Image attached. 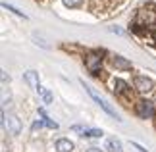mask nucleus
I'll return each instance as SVG.
<instances>
[{
	"instance_id": "nucleus-1",
	"label": "nucleus",
	"mask_w": 156,
	"mask_h": 152,
	"mask_svg": "<svg viewBox=\"0 0 156 152\" xmlns=\"http://www.w3.org/2000/svg\"><path fill=\"white\" fill-rule=\"evenodd\" d=\"M2 127L4 131H8L10 135H17V133H21V121L17 118L16 114H6L2 110Z\"/></svg>"
},
{
	"instance_id": "nucleus-2",
	"label": "nucleus",
	"mask_w": 156,
	"mask_h": 152,
	"mask_svg": "<svg viewBox=\"0 0 156 152\" xmlns=\"http://www.w3.org/2000/svg\"><path fill=\"white\" fill-rule=\"evenodd\" d=\"M85 65L87 69L91 71V73H97V71L100 69V65H102V56H100L98 52H91L85 56Z\"/></svg>"
},
{
	"instance_id": "nucleus-3",
	"label": "nucleus",
	"mask_w": 156,
	"mask_h": 152,
	"mask_svg": "<svg viewBox=\"0 0 156 152\" xmlns=\"http://www.w3.org/2000/svg\"><path fill=\"white\" fill-rule=\"evenodd\" d=\"M135 112L139 118H152L154 115V106H152V102H148V100H139L137 102V106H135Z\"/></svg>"
},
{
	"instance_id": "nucleus-4",
	"label": "nucleus",
	"mask_w": 156,
	"mask_h": 152,
	"mask_svg": "<svg viewBox=\"0 0 156 152\" xmlns=\"http://www.w3.org/2000/svg\"><path fill=\"white\" fill-rule=\"evenodd\" d=\"M133 87L139 90V93H151V90L154 89V83L151 81V79L143 77V75H137L133 79Z\"/></svg>"
},
{
	"instance_id": "nucleus-5",
	"label": "nucleus",
	"mask_w": 156,
	"mask_h": 152,
	"mask_svg": "<svg viewBox=\"0 0 156 152\" xmlns=\"http://www.w3.org/2000/svg\"><path fill=\"white\" fill-rule=\"evenodd\" d=\"M23 81H25L31 89H35V90L41 87V83H39V73H37V71H33V69H29V71H25V73H23Z\"/></svg>"
},
{
	"instance_id": "nucleus-6",
	"label": "nucleus",
	"mask_w": 156,
	"mask_h": 152,
	"mask_svg": "<svg viewBox=\"0 0 156 152\" xmlns=\"http://www.w3.org/2000/svg\"><path fill=\"white\" fill-rule=\"evenodd\" d=\"M112 65L116 69H122V71H129L131 69V62H129V60H125L123 56H118V54L112 56Z\"/></svg>"
},
{
	"instance_id": "nucleus-7",
	"label": "nucleus",
	"mask_w": 156,
	"mask_h": 152,
	"mask_svg": "<svg viewBox=\"0 0 156 152\" xmlns=\"http://www.w3.org/2000/svg\"><path fill=\"white\" fill-rule=\"evenodd\" d=\"M54 148L58 152H71L73 150V143H71L69 139H58L56 144H54Z\"/></svg>"
},
{
	"instance_id": "nucleus-8",
	"label": "nucleus",
	"mask_w": 156,
	"mask_h": 152,
	"mask_svg": "<svg viewBox=\"0 0 156 152\" xmlns=\"http://www.w3.org/2000/svg\"><path fill=\"white\" fill-rule=\"evenodd\" d=\"M106 148H108V152H123L122 141H119V139H116V137H110V139L106 141Z\"/></svg>"
},
{
	"instance_id": "nucleus-9",
	"label": "nucleus",
	"mask_w": 156,
	"mask_h": 152,
	"mask_svg": "<svg viewBox=\"0 0 156 152\" xmlns=\"http://www.w3.org/2000/svg\"><path fill=\"white\" fill-rule=\"evenodd\" d=\"M114 93H116V94H127L129 93L127 83L122 81V79H116V81H114Z\"/></svg>"
},
{
	"instance_id": "nucleus-10",
	"label": "nucleus",
	"mask_w": 156,
	"mask_h": 152,
	"mask_svg": "<svg viewBox=\"0 0 156 152\" xmlns=\"http://www.w3.org/2000/svg\"><path fill=\"white\" fill-rule=\"evenodd\" d=\"M37 93H39V96L43 98V102H44L46 106H48V104H52L54 96H52V93H50L48 89H44V87H39V89H37Z\"/></svg>"
},
{
	"instance_id": "nucleus-11",
	"label": "nucleus",
	"mask_w": 156,
	"mask_h": 152,
	"mask_svg": "<svg viewBox=\"0 0 156 152\" xmlns=\"http://www.w3.org/2000/svg\"><path fill=\"white\" fill-rule=\"evenodd\" d=\"M83 137H93V139H100L104 135L102 133V129H83V133H81Z\"/></svg>"
},
{
	"instance_id": "nucleus-12",
	"label": "nucleus",
	"mask_w": 156,
	"mask_h": 152,
	"mask_svg": "<svg viewBox=\"0 0 156 152\" xmlns=\"http://www.w3.org/2000/svg\"><path fill=\"white\" fill-rule=\"evenodd\" d=\"M39 114L43 115V121H44V125H46V127H50V129H56V127H58V123H56V121H52V119L48 118V115H46V112L43 110V108L39 110Z\"/></svg>"
},
{
	"instance_id": "nucleus-13",
	"label": "nucleus",
	"mask_w": 156,
	"mask_h": 152,
	"mask_svg": "<svg viewBox=\"0 0 156 152\" xmlns=\"http://www.w3.org/2000/svg\"><path fill=\"white\" fill-rule=\"evenodd\" d=\"M2 8H4V10H10V12H12V14H16V16H20V17H23V19H25V17H27V16H25V14H23V12H21V10H17V8H16V6H12V4H6V2H4V4H2Z\"/></svg>"
},
{
	"instance_id": "nucleus-14",
	"label": "nucleus",
	"mask_w": 156,
	"mask_h": 152,
	"mask_svg": "<svg viewBox=\"0 0 156 152\" xmlns=\"http://www.w3.org/2000/svg\"><path fill=\"white\" fill-rule=\"evenodd\" d=\"M66 6H69V8H77V6L83 4V0H64Z\"/></svg>"
},
{
	"instance_id": "nucleus-15",
	"label": "nucleus",
	"mask_w": 156,
	"mask_h": 152,
	"mask_svg": "<svg viewBox=\"0 0 156 152\" xmlns=\"http://www.w3.org/2000/svg\"><path fill=\"white\" fill-rule=\"evenodd\" d=\"M131 144H133V147H135L137 150H139V152H148V150H147L145 147H141V144H139V143H135V141H133V143H131Z\"/></svg>"
},
{
	"instance_id": "nucleus-16",
	"label": "nucleus",
	"mask_w": 156,
	"mask_h": 152,
	"mask_svg": "<svg viewBox=\"0 0 156 152\" xmlns=\"http://www.w3.org/2000/svg\"><path fill=\"white\" fill-rule=\"evenodd\" d=\"M110 31H112V33H118V35H123V31H122L119 27H110Z\"/></svg>"
},
{
	"instance_id": "nucleus-17",
	"label": "nucleus",
	"mask_w": 156,
	"mask_h": 152,
	"mask_svg": "<svg viewBox=\"0 0 156 152\" xmlns=\"http://www.w3.org/2000/svg\"><path fill=\"white\" fill-rule=\"evenodd\" d=\"M87 152H102V150H100V148H97V147H91V148H89Z\"/></svg>"
}]
</instances>
